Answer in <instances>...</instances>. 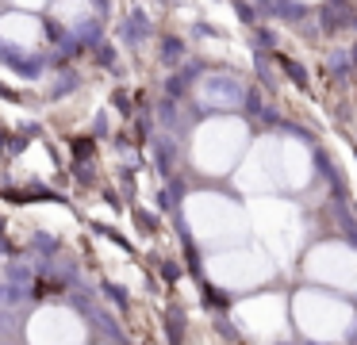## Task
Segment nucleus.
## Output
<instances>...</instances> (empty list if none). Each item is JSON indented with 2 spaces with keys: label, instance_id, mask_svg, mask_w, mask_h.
<instances>
[{
  "label": "nucleus",
  "instance_id": "1",
  "mask_svg": "<svg viewBox=\"0 0 357 345\" xmlns=\"http://www.w3.org/2000/svg\"><path fill=\"white\" fill-rule=\"evenodd\" d=\"M354 61H357V43H354Z\"/></svg>",
  "mask_w": 357,
  "mask_h": 345
}]
</instances>
